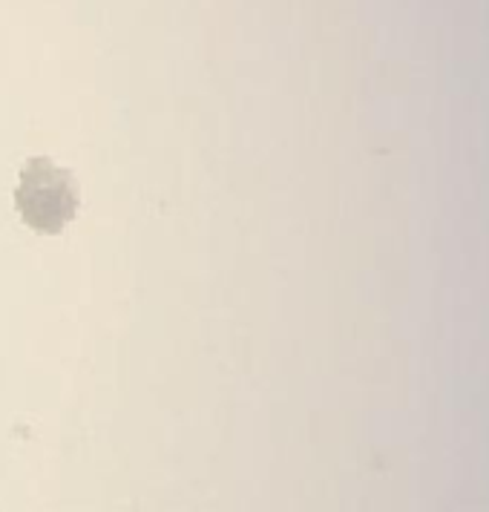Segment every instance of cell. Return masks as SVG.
Here are the masks:
<instances>
[{
  "label": "cell",
  "mask_w": 489,
  "mask_h": 512,
  "mask_svg": "<svg viewBox=\"0 0 489 512\" xmlns=\"http://www.w3.org/2000/svg\"><path fill=\"white\" fill-rule=\"evenodd\" d=\"M15 208L26 228L58 236L78 213V185L70 170L49 159H29L15 190Z\"/></svg>",
  "instance_id": "1"
}]
</instances>
